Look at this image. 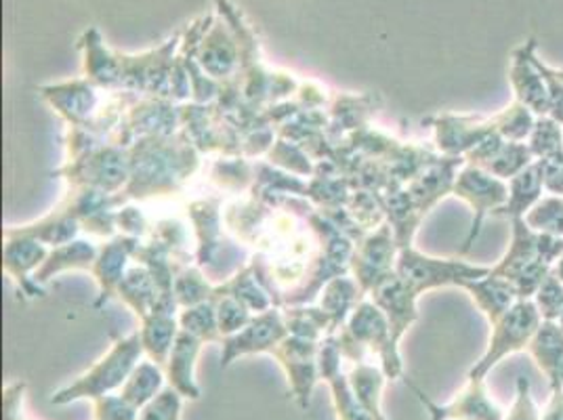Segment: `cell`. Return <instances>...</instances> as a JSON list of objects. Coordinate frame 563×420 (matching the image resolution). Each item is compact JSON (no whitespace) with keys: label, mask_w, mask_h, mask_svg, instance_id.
<instances>
[{"label":"cell","mask_w":563,"mask_h":420,"mask_svg":"<svg viewBox=\"0 0 563 420\" xmlns=\"http://www.w3.org/2000/svg\"><path fill=\"white\" fill-rule=\"evenodd\" d=\"M143 351L140 334H131L120 339L114 347L108 351L91 371L76 378L68 387L59 389L53 396V404H70L76 399H99L108 396L126 383V378L137 368V360Z\"/></svg>","instance_id":"cell-1"},{"label":"cell","mask_w":563,"mask_h":420,"mask_svg":"<svg viewBox=\"0 0 563 420\" xmlns=\"http://www.w3.org/2000/svg\"><path fill=\"white\" fill-rule=\"evenodd\" d=\"M493 267L486 265H470L454 258L424 257L421 253L412 251L410 246L401 248L396 276L404 281L417 297L442 286H463L465 281L479 280L488 276Z\"/></svg>","instance_id":"cell-2"},{"label":"cell","mask_w":563,"mask_h":420,"mask_svg":"<svg viewBox=\"0 0 563 420\" xmlns=\"http://www.w3.org/2000/svg\"><path fill=\"white\" fill-rule=\"evenodd\" d=\"M539 309L532 299H519L493 327V336L484 357L471 368L470 378H484L498 362L517 351L528 350L532 336L539 330Z\"/></svg>","instance_id":"cell-3"},{"label":"cell","mask_w":563,"mask_h":420,"mask_svg":"<svg viewBox=\"0 0 563 420\" xmlns=\"http://www.w3.org/2000/svg\"><path fill=\"white\" fill-rule=\"evenodd\" d=\"M452 194L459 196L461 200H465L473 209L471 232L465 240V246H463V253H470L473 242L482 232L486 217L494 214V210L500 209L507 202L509 187H507V181L494 177L486 168L465 163V166L456 175Z\"/></svg>","instance_id":"cell-4"},{"label":"cell","mask_w":563,"mask_h":420,"mask_svg":"<svg viewBox=\"0 0 563 420\" xmlns=\"http://www.w3.org/2000/svg\"><path fill=\"white\" fill-rule=\"evenodd\" d=\"M563 257V237L558 235L539 234L534 232L526 219H514L511 221V244L505 253V257L500 258L493 267L494 274L505 276L507 272L542 261L551 267H555V263Z\"/></svg>","instance_id":"cell-5"},{"label":"cell","mask_w":563,"mask_h":420,"mask_svg":"<svg viewBox=\"0 0 563 420\" xmlns=\"http://www.w3.org/2000/svg\"><path fill=\"white\" fill-rule=\"evenodd\" d=\"M421 399L422 406L429 410L431 420H505L503 410L496 406L484 378H470L467 387L446 406H438L422 394L417 385H410Z\"/></svg>","instance_id":"cell-6"},{"label":"cell","mask_w":563,"mask_h":420,"mask_svg":"<svg viewBox=\"0 0 563 420\" xmlns=\"http://www.w3.org/2000/svg\"><path fill=\"white\" fill-rule=\"evenodd\" d=\"M537 38H528L521 47H517L511 55L509 80L514 87L517 101L528 106L534 117H549V95L544 78L537 68Z\"/></svg>","instance_id":"cell-7"},{"label":"cell","mask_w":563,"mask_h":420,"mask_svg":"<svg viewBox=\"0 0 563 420\" xmlns=\"http://www.w3.org/2000/svg\"><path fill=\"white\" fill-rule=\"evenodd\" d=\"M438 147L446 156L465 158L477 143L498 133L496 120L482 117H440L433 120Z\"/></svg>","instance_id":"cell-8"},{"label":"cell","mask_w":563,"mask_h":420,"mask_svg":"<svg viewBox=\"0 0 563 420\" xmlns=\"http://www.w3.org/2000/svg\"><path fill=\"white\" fill-rule=\"evenodd\" d=\"M461 288L470 292L477 309L488 318L490 327H494L519 301L516 286L493 272L479 280L465 281Z\"/></svg>","instance_id":"cell-9"},{"label":"cell","mask_w":563,"mask_h":420,"mask_svg":"<svg viewBox=\"0 0 563 420\" xmlns=\"http://www.w3.org/2000/svg\"><path fill=\"white\" fill-rule=\"evenodd\" d=\"M509 187V198L507 202L498 210H494L493 217L498 219H523L532 207L542 198L544 191V173H542V164H530L526 170H521L514 179L507 181Z\"/></svg>","instance_id":"cell-10"},{"label":"cell","mask_w":563,"mask_h":420,"mask_svg":"<svg viewBox=\"0 0 563 420\" xmlns=\"http://www.w3.org/2000/svg\"><path fill=\"white\" fill-rule=\"evenodd\" d=\"M200 343H202L200 336L184 330L177 336V343L173 345L170 355H168V383L177 394L189 397V399L200 397V389L194 380V366H196Z\"/></svg>","instance_id":"cell-11"},{"label":"cell","mask_w":563,"mask_h":420,"mask_svg":"<svg viewBox=\"0 0 563 420\" xmlns=\"http://www.w3.org/2000/svg\"><path fill=\"white\" fill-rule=\"evenodd\" d=\"M528 351L540 371L547 374L551 389L563 385V328L558 322L542 320Z\"/></svg>","instance_id":"cell-12"},{"label":"cell","mask_w":563,"mask_h":420,"mask_svg":"<svg viewBox=\"0 0 563 420\" xmlns=\"http://www.w3.org/2000/svg\"><path fill=\"white\" fill-rule=\"evenodd\" d=\"M276 355L280 357L288 380L292 385V394L301 399V406H309V396L316 383V362H313V347L311 343H307L306 339H295L292 343L286 341L284 343V353Z\"/></svg>","instance_id":"cell-13"},{"label":"cell","mask_w":563,"mask_h":420,"mask_svg":"<svg viewBox=\"0 0 563 420\" xmlns=\"http://www.w3.org/2000/svg\"><path fill=\"white\" fill-rule=\"evenodd\" d=\"M284 336V328L276 313H267L257 322H253L244 332H240L234 339L228 341L225 345V355H223V366L232 364L238 355L244 353H255V351H274Z\"/></svg>","instance_id":"cell-14"},{"label":"cell","mask_w":563,"mask_h":420,"mask_svg":"<svg viewBox=\"0 0 563 420\" xmlns=\"http://www.w3.org/2000/svg\"><path fill=\"white\" fill-rule=\"evenodd\" d=\"M234 34L223 24L212 25L211 32L202 38V47L198 51V59L205 66V70L211 74H228L232 71L238 59V45Z\"/></svg>","instance_id":"cell-15"},{"label":"cell","mask_w":563,"mask_h":420,"mask_svg":"<svg viewBox=\"0 0 563 420\" xmlns=\"http://www.w3.org/2000/svg\"><path fill=\"white\" fill-rule=\"evenodd\" d=\"M163 383L165 376L163 371L154 364V362H141L137 368L126 378V383L122 385L120 396L129 399L133 406L143 408L147 406L152 399L163 394Z\"/></svg>","instance_id":"cell-16"},{"label":"cell","mask_w":563,"mask_h":420,"mask_svg":"<svg viewBox=\"0 0 563 420\" xmlns=\"http://www.w3.org/2000/svg\"><path fill=\"white\" fill-rule=\"evenodd\" d=\"M532 163H537V158L526 141H505V145L500 147L493 163L486 166V170L503 181H509Z\"/></svg>","instance_id":"cell-17"},{"label":"cell","mask_w":563,"mask_h":420,"mask_svg":"<svg viewBox=\"0 0 563 420\" xmlns=\"http://www.w3.org/2000/svg\"><path fill=\"white\" fill-rule=\"evenodd\" d=\"M383 374L378 373L373 366H357L350 376L353 394L360 399V404L366 408V412L373 417V420H385L380 412V389H383Z\"/></svg>","instance_id":"cell-18"},{"label":"cell","mask_w":563,"mask_h":420,"mask_svg":"<svg viewBox=\"0 0 563 420\" xmlns=\"http://www.w3.org/2000/svg\"><path fill=\"white\" fill-rule=\"evenodd\" d=\"M523 219L539 234L563 237V196H542Z\"/></svg>","instance_id":"cell-19"},{"label":"cell","mask_w":563,"mask_h":420,"mask_svg":"<svg viewBox=\"0 0 563 420\" xmlns=\"http://www.w3.org/2000/svg\"><path fill=\"white\" fill-rule=\"evenodd\" d=\"M494 120H496L498 133L505 137V141H528L534 124H537L534 112L517 99L514 103H509L503 112H498Z\"/></svg>","instance_id":"cell-20"},{"label":"cell","mask_w":563,"mask_h":420,"mask_svg":"<svg viewBox=\"0 0 563 420\" xmlns=\"http://www.w3.org/2000/svg\"><path fill=\"white\" fill-rule=\"evenodd\" d=\"M537 161L555 156L563 150V124L549 117L537 118V124L526 141Z\"/></svg>","instance_id":"cell-21"},{"label":"cell","mask_w":563,"mask_h":420,"mask_svg":"<svg viewBox=\"0 0 563 420\" xmlns=\"http://www.w3.org/2000/svg\"><path fill=\"white\" fill-rule=\"evenodd\" d=\"M175 336V322L168 318H156L154 322H147L145 330L141 332L143 350L150 351L152 360L158 364H165L166 355L170 351V343Z\"/></svg>","instance_id":"cell-22"},{"label":"cell","mask_w":563,"mask_h":420,"mask_svg":"<svg viewBox=\"0 0 563 420\" xmlns=\"http://www.w3.org/2000/svg\"><path fill=\"white\" fill-rule=\"evenodd\" d=\"M532 301L539 309L540 318L547 322H558L563 313V281L555 272H551L542 284Z\"/></svg>","instance_id":"cell-23"},{"label":"cell","mask_w":563,"mask_h":420,"mask_svg":"<svg viewBox=\"0 0 563 420\" xmlns=\"http://www.w3.org/2000/svg\"><path fill=\"white\" fill-rule=\"evenodd\" d=\"M332 387V397L336 404V412L341 420H373V417L366 412V408L360 404V399L353 394L352 385L347 378L336 374L329 380Z\"/></svg>","instance_id":"cell-24"},{"label":"cell","mask_w":563,"mask_h":420,"mask_svg":"<svg viewBox=\"0 0 563 420\" xmlns=\"http://www.w3.org/2000/svg\"><path fill=\"white\" fill-rule=\"evenodd\" d=\"M181 399L173 387L165 389L161 396L154 397L147 406H143L140 420H179L181 419Z\"/></svg>","instance_id":"cell-25"},{"label":"cell","mask_w":563,"mask_h":420,"mask_svg":"<svg viewBox=\"0 0 563 420\" xmlns=\"http://www.w3.org/2000/svg\"><path fill=\"white\" fill-rule=\"evenodd\" d=\"M97 420H140V408L122 396H103L95 399Z\"/></svg>","instance_id":"cell-26"},{"label":"cell","mask_w":563,"mask_h":420,"mask_svg":"<svg viewBox=\"0 0 563 420\" xmlns=\"http://www.w3.org/2000/svg\"><path fill=\"white\" fill-rule=\"evenodd\" d=\"M537 62V68H539L542 78H544V85H547V95H549V118L558 120L560 124H563V82L555 76V71L551 66H547L539 55L534 57Z\"/></svg>","instance_id":"cell-27"},{"label":"cell","mask_w":563,"mask_h":420,"mask_svg":"<svg viewBox=\"0 0 563 420\" xmlns=\"http://www.w3.org/2000/svg\"><path fill=\"white\" fill-rule=\"evenodd\" d=\"M542 415L539 412V406L534 404V397H532V389H530V380L528 378H519L517 380V394L516 401L509 410V415L505 417V420H540Z\"/></svg>","instance_id":"cell-28"},{"label":"cell","mask_w":563,"mask_h":420,"mask_svg":"<svg viewBox=\"0 0 563 420\" xmlns=\"http://www.w3.org/2000/svg\"><path fill=\"white\" fill-rule=\"evenodd\" d=\"M544 173V191L563 196V150L551 158L539 161Z\"/></svg>","instance_id":"cell-29"},{"label":"cell","mask_w":563,"mask_h":420,"mask_svg":"<svg viewBox=\"0 0 563 420\" xmlns=\"http://www.w3.org/2000/svg\"><path fill=\"white\" fill-rule=\"evenodd\" d=\"M540 420H563V385L551 389V399Z\"/></svg>","instance_id":"cell-30"},{"label":"cell","mask_w":563,"mask_h":420,"mask_svg":"<svg viewBox=\"0 0 563 420\" xmlns=\"http://www.w3.org/2000/svg\"><path fill=\"white\" fill-rule=\"evenodd\" d=\"M553 272L558 274V278L563 281V257L555 263V267H553Z\"/></svg>","instance_id":"cell-31"},{"label":"cell","mask_w":563,"mask_h":420,"mask_svg":"<svg viewBox=\"0 0 563 420\" xmlns=\"http://www.w3.org/2000/svg\"><path fill=\"white\" fill-rule=\"evenodd\" d=\"M553 71H555V76H558V78H560V80H562L563 82V70H558V68H553Z\"/></svg>","instance_id":"cell-32"},{"label":"cell","mask_w":563,"mask_h":420,"mask_svg":"<svg viewBox=\"0 0 563 420\" xmlns=\"http://www.w3.org/2000/svg\"><path fill=\"white\" fill-rule=\"evenodd\" d=\"M558 324L563 328V313L560 316V320H558Z\"/></svg>","instance_id":"cell-33"},{"label":"cell","mask_w":563,"mask_h":420,"mask_svg":"<svg viewBox=\"0 0 563 420\" xmlns=\"http://www.w3.org/2000/svg\"><path fill=\"white\" fill-rule=\"evenodd\" d=\"M15 420H24V419H22V417H20V419H15Z\"/></svg>","instance_id":"cell-34"}]
</instances>
